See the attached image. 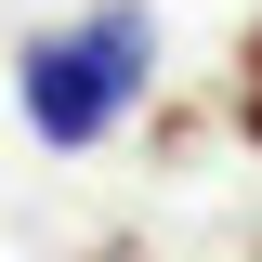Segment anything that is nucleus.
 <instances>
[{
    "label": "nucleus",
    "mask_w": 262,
    "mask_h": 262,
    "mask_svg": "<svg viewBox=\"0 0 262 262\" xmlns=\"http://www.w3.org/2000/svg\"><path fill=\"white\" fill-rule=\"evenodd\" d=\"M236 131H249V144H262V27L236 39Z\"/></svg>",
    "instance_id": "f03ea898"
},
{
    "label": "nucleus",
    "mask_w": 262,
    "mask_h": 262,
    "mask_svg": "<svg viewBox=\"0 0 262 262\" xmlns=\"http://www.w3.org/2000/svg\"><path fill=\"white\" fill-rule=\"evenodd\" d=\"M27 131L39 144H105V131L131 118V92L158 79V27H144V0H105L92 27H53L27 39Z\"/></svg>",
    "instance_id": "f257e3e1"
}]
</instances>
